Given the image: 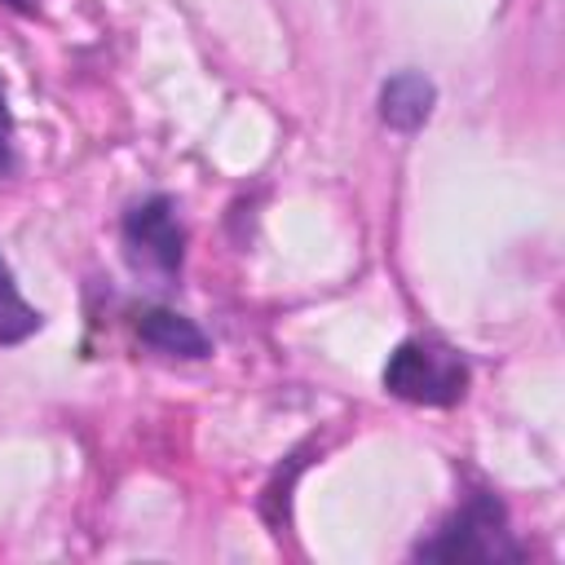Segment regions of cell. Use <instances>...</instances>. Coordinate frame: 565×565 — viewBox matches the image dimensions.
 I'll list each match as a JSON object with an SVG mask.
<instances>
[{"mask_svg":"<svg viewBox=\"0 0 565 565\" xmlns=\"http://www.w3.org/2000/svg\"><path fill=\"white\" fill-rule=\"evenodd\" d=\"M40 327H44L40 309H31V305L22 300V291H18V282H13V269H9L4 256H0V344H18V340L35 335Z\"/></svg>","mask_w":565,"mask_h":565,"instance_id":"obj_6","label":"cell"},{"mask_svg":"<svg viewBox=\"0 0 565 565\" xmlns=\"http://www.w3.org/2000/svg\"><path fill=\"white\" fill-rule=\"evenodd\" d=\"M137 335H141L146 349L168 353V358H207V335L190 318H181L172 309H146V313H137Z\"/></svg>","mask_w":565,"mask_h":565,"instance_id":"obj_5","label":"cell"},{"mask_svg":"<svg viewBox=\"0 0 565 565\" xmlns=\"http://www.w3.org/2000/svg\"><path fill=\"white\" fill-rule=\"evenodd\" d=\"M124 256L137 278H150L154 287H172L185 256V230L177 221V207L168 194H154L124 216Z\"/></svg>","mask_w":565,"mask_h":565,"instance_id":"obj_2","label":"cell"},{"mask_svg":"<svg viewBox=\"0 0 565 565\" xmlns=\"http://www.w3.org/2000/svg\"><path fill=\"white\" fill-rule=\"evenodd\" d=\"M384 388L415 406H455L468 393V362L437 335H411L388 353Z\"/></svg>","mask_w":565,"mask_h":565,"instance_id":"obj_1","label":"cell"},{"mask_svg":"<svg viewBox=\"0 0 565 565\" xmlns=\"http://www.w3.org/2000/svg\"><path fill=\"white\" fill-rule=\"evenodd\" d=\"M419 556H428V561H512L516 543H512L503 503L494 494H472L437 530V539L419 543Z\"/></svg>","mask_w":565,"mask_h":565,"instance_id":"obj_3","label":"cell"},{"mask_svg":"<svg viewBox=\"0 0 565 565\" xmlns=\"http://www.w3.org/2000/svg\"><path fill=\"white\" fill-rule=\"evenodd\" d=\"M13 172V124H9V106H4V93H0V177Z\"/></svg>","mask_w":565,"mask_h":565,"instance_id":"obj_7","label":"cell"},{"mask_svg":"<svg viewBox=\"0 0 565 565\" xmlns=\"http://www.w3.org/2000/svg\"><path fill=\"white\" fill-rule=\"evenodd\" d=\"M433 106H437V88H433V79L419 75V71H397V75H388L384 88H380V119H384L393 132H415V128H424L428 115H433Z\"/></svg>","mask_w":565,"mask_h":565,"instance_id":"obj_4","label":"cell"}]
</instances>
